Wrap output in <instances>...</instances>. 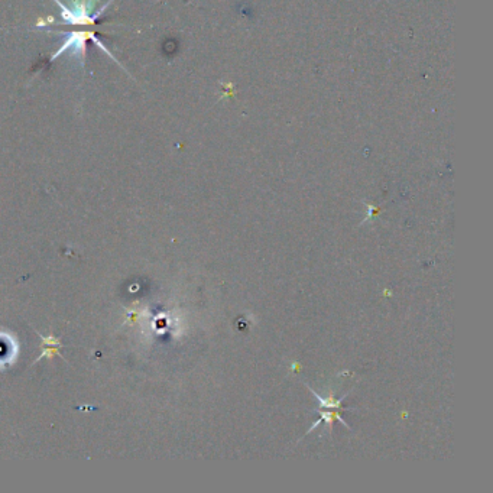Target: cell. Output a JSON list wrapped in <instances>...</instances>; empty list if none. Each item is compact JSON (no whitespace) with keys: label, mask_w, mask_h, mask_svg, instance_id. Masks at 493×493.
<instances>
[{"label":"cell","mask_w":493,"mask_h":493,"mask_svg":"<svg viewBox=\"0 0 493 493\" xmlns=\"http://www.w3.org/2000/svg\"><path fill=\"white\" fill-rule=\"evenodd\" d=\"M39 334V333H38ZM41 336V334H39ZM42 339V354L39 357H36V360H41L42 357H48L49 360L54 359L55 356H58L60 353V347L63 346L61 342L58 339H55L52 336H48V337H43L41 336Z\"/></svg>","instance_id":"cell-1"},{"label":"cell","mask_w":493,"mask_h":493,"mask_svg":"<svg viewBox=\"0 0 493 493\" xmlns=\"http://www.w3.org/2000/svg\"><path fill=\"white\" fill-rule=\"evenodd\" d=\"M308 389H310L311 392L317 397V399H318V404H320V407L321 408H327V409H350V408H344L343 407V398L342 399H339V401H336L334 398H333V395H330L328 398H322V397H320L314 389H311L310 386H308Z\"/></svg>","instance_id":"cell-2"}]
</instances>
